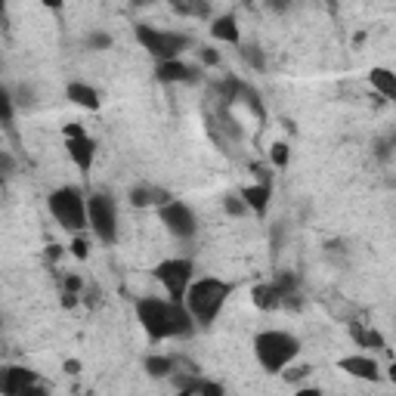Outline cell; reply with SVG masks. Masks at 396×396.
<instances>
[{
	"mask_svg": "<svg viewBox=\"0 0 396 396\" xmlns=\"http://www.w3.org/2000/svg\"><path fill=\"white\" fill-rule=\"evenodd\" d=\"M229 291L233 288L220 279H198L189 285V291H186V310L192 313L196 322L207 325V322H214V316L223 310Z\"/></svg>",
	"mask_w": 396,
	"mask_h": 396,
	"instance_id": "6da1fadb",
	"label": "cell"
},
{
	"mask_svg": "<svg viewBox=\"0 0 396 396\" xmlns=\"http://www.w3.org/2000/svg\"><path fill=\"white\" fill-rule=\"evenodd\" d=\"M254 353L266 371H279L301 353V341L285 332H264L254 338Z\"/></svg>",
	"mask_w": 396,
	"mask_h": 396,
	"instance_id": "7a4b0ae2",
	"label": "cell"
},
{
	"mask_svg": "<svg viewBox=\"0 0 396 396\" xmlns=\"http://www.w3.org/2000/svg\"><path fill=\"white\" fill-rule=\"evenodd\" d=\"M50 211L59 223H62L65 229H71V233H78V229H84L87 223V205L81 201V192L78 189H56L53 196H50Z\"/></svg>",
	"mask_w": 396,
	"mask_h": 396,
	"instance_id": "3957f363",
	"label": "cell"
},
{
	"mask_svg": "<svg viewBox=\"0 0 396 396\" xmlns=\"http://www.w3.org/2000/svg\"><path fill=\"white\" fill-rule=\"evenodd\" d=\"M174 310L177 303H164V301H155V297H146V301L137 303V316L143 328L152 338H174Z\"/></svg>",
	"mask_w": 396,
	"mask_h": 396,
	"instance_id": "277c9868",
	"label": "cell"
},
{
	"mask_svg": "<svg viewBox=\"0 0 396 396\" xmlns=\"http://www.w3.org/2000/svg\"><path fill=\"white\" fill-rule=\"evenodd\" d=\"M137 41L143 43L152 56H158L161 62H174L177 56L186 50V34H174V32H155V28L137 25Z\"/></svg>",
	"mask_w": 396,
	"mask_h": 396,
	"instance_id": "5b68a950",
	"label": "cell"
},
{
	"mask_svg": "<svg viewBox=\"0 0 396 396\" xmlns=\"http://www.w3.org/2000/svg\"><path fill=\"white\" fill-rule=\"evenodd\" d=\"M158 282L168 288L170 294V303H186V291H189V282H192V264L189 260H164V264L155 270Z\"/></svg>",
	"mask_w": 396,
	"mask_h": 396,
	"instance_id": "8992f818",
	"label": "cell"
},
{
	"mask_svg": "<svg viewBox=\"0 0 396 396\" xmlns=\"http://www.w3.org/2000/svg\"><path fill=\"white\" fill-rule=\"evenodd\" d=\"M87 220H90L93 233L102 238V242H115L118 235V217H115V201L109 196H93L90 205H87Z\"/></svg>",
	"mask_w": 396,
	"mask_h": 396,
	"instance_id": "52a82bcc",
	"label": "cell"
},
{
	"mask_svg": "<svg viewBox=\"0 0 396 396\" xmlns=\"http://www.w3.org/2000/svg\"><path fill=\"white\" fill-rule=\"evenodd\" d=\"M161 220L168 223V229L174 235H180V238H189V235H196V214H192V207H186L183 201H170V205H164L161 207Z\"/></svg>",
	"mask_w": 396,
	"mask_h": 396,
	"instance_id": "ba28073f",
	"label": "cell"
},
{
	"mask_svg": "<svg viewBox=\"0 0 396 396\" xmlns=\"http://www.w3.org/2000/svg\"><path fill=\"white\" fill-rule=\"evenodd\" d=\"M32 384H37V375L32 369H6L4 371V396H22Z\"/></svg>",
	"mask_w": 396,
	"mask_h": 396,
	"instance_id": "9c48e42d",
	"label": "cell"
},
{
	"mask_svg": "<svg viewBox=\"0 0 396 396\" xmlns=\"http://www.w3.org/2000/svg\"><path fill=\"white\" fill-rule=\"evenodd\" d=\"M69 155H71V161L78 164L81 170H90L93 168V155H96V143L90 137H78V139H69Z\"/></svg>",
	"mask_w": 396,
	"mask_h": 396,
	"instance_id": "30bf717a",
	"label": "cell"
},
{
	"mask_svg": "<svg viewBox=\"0 0 396 396\" xmlns=\"http://www.w3.org/2000/svg\"><path fill=\"white\" fill-rule=\"evenodd\" d=\"M341 369L353 378H362V381H378V365L371 356H347L341 360Z\"/></svg>",
	"mask_w": 396,
	"mask_h": 396,
	"instance_id": "8fae6325",
	"label": "cell"
},
{
	"mask_svg": "<svg viewBox=\"0 0 396 396\" xmlns=\"http://www.w3.org/2000/svg\"><path fill=\"white\" fill-rule=\"evenodd\" d=\"M158 78L168 81V84H192V81H196V69L183 65L180 59H174V62H158Z\"/></svg>",
	"mask_w": 396,
	"mask_h": 396,
	"instance_id": "7c38bea8",
	"label": "cell"
},
{
	"mask_svg": "<svg viewBox=\"0 0 396 396\" xmlns=\"http://www.w3.org/2000/svg\"><path fill=\"white\" fill-rule=\"evenodd\" d=\"M130 205L133 207H152V205H170V196L164 189H155V186H139V189L130 192Z\"/></svg>",
	"mask_w": 396,
	"mask_h": 396,
	"instance_id": "4fadbf2b",
	"label": "cell"
},
{
	"mask_svg": "<svg viewBox=\"0 0 396 396\" xmlns=\"http://www.w3.org/2000/svg\"><path fill=\"white\" fill-rule=\"evenodd\" d=\"M242 198H245V205H248L254 214H266L270 198H273V189H270V186H248V189L242 192Z\"/></svg>",
	"mask_w": 396,
	"mask_h": 396,
	"instance_id": "5bb4252c",
	"label": "cell"
},
{
	"mask_svg": "<svg viewBox=\"0 0 396 396\" xmlns=\"http://www.w3.org/2000/svg\"><path fill=\"white\" fill-rule=\"evenodd\" d=\"M251 297H254V306H257V310H279L282 306V291L273 285H257L251 291Z\"/></svg>",
	"mask_w": 396,
	"mask_h": 396,
	"instance_id": "9a60e30c",
	"label": "cell"
},
{
	"mask_svg": "<svg viewBox=\"0 0 396 396\" xmlns=\"http://www.w3.org/2000/svg\"><path fill=\"white\" fill-rule=\"evenodd\" d=\"M350 338H353L360 347H371V350H384V338L375 332V328H365L362 322H350Z\"/></svg>",
	"mask_w": 396,
	"mask_h": 396,
	"instance_id": "2e32d148",
	"label": "cell"
},
{
	"mask_svg": "<svg viewBox=\"0 0 396 396\" xmlns=\"http://www.w3.org/2000/svg\"><path fill=\"white\" fill-rule=\"evenodd\" d=\"M369 78H371V87H375L381 96H387V100H396V74H393L390 69H371Z\"/></svg>",
	"mask_w": 396,
	"mask_h": 396,
	"instance_id": "e0dca14e",
	"label": "cell"
},
{
	"mask_svg": "<svg viewBox=\"0 0 396 396\" xmlns=\"http://www.w3.org/2000/svg\"><path fill=\"white\" fill-rule=\"evenodd\" d=\"M69 100L74 106H84V109H100V93L87 84H69Z\"/></svg>",
	"mask_w": 396,
	"mask_h": 396,
	"instance_id": "ac0fdd59",
	"label": "cell"
},
{
	"mask_svg": "<svg viewBox=\"0 0 396 396\" xmlns=\"http://www.w3.org/2000/svg\"><path fill=\"white\" fill-rule=\"evenodd\" d=\"M211 34L217 37V41L238 43V25H235V19H233V16H220V19H214Z\"/></svg>",
	"mask_w": 396,
	"mask_h": 396,
	"instance_id": "d6986e66",
	"label": "cell"
},
{
	"mask_svg": "<svg viewBox=\"0 0 396 396\" xmlns=\"http://www.w3.org/2000/svg\"><path fill=\"white\" fill-rule=\"evenodd\" d=\"M146 371L152 378H168V375H174V360H168V356H149Z\"/></svg>",
	"mask_w": 396,
	"mask_h": 396,
	"instance_id": "ffe728a7",
	"label": "cell"
},
{
	"mask_svg": "<svg viewBox=\"0 0 396 396\" xmlns=\"http://www.w3.org/2000/svg\"><path fill=\"white\" fill-rule=\"evenodd\" d=\"M270 161L275 164V168H285V164H288V146H285V143H273Z\"/></svg>",
	"mask_w": 396,
	"mask_h": 396,
	"instance_id": "44dd1931",
	"label": "cell"
},
{
	"mask_svg": "<svg viewBox=\"0 0 396 396\" xmlns=\"http://www.w3.org/2000/svg\"><path fill=\"white\" fill-rule=\"evenodd\" d=\"M223 205H226V211L233 214V217H242L245 211H248V205H245L242 196H226V201H223Z\"/></svg>",
	"mask_w": 396,
	"mask_h": 396,
	"instance_id": "7402d4cb",
	"label": "cell"
},
{
	"mask_svg": "<svg viewBox=\"0 0 396 396\" xmlns=\"http://www.w3.org/2000/svg\"><path fill=\"white\" fill-rule=\"evenodd\" d=\"M174 10L177 13H189V16H207L211 6H207V4H174Z\"/></svg>",
	"mask_w": 396,
	"mask_h": 396,
	"instance_id": "603a6c76",
	"label": "cell"
},
{
	"mask_svg": "<svg viewBox=\"0 0 396 396\" xmlns=\"http://www.w3.org/2000/svg\"><path fill=\"white\" fill-rule=\"evenodd\" d=\"M242 56H245V62H251L254 69H264V53H260L257 47H245L242 50Z\"/></svg>",
	"mask_w": 396,
	"mask_h": 396,
	"instance_id": "cb8c5ba5",
	"label": "cell"
},
{
	"mask_svg": "<svg viewBox=\"0 0 396 396\" xmlns=\"http://www.w3.org/2000/svg\"><path fill=\"white\" fill-rule=\"evenodd\" d=\"M0 106H4V124L10 127L13 124V100H10V93H0Z\"/></svg>",
	"mask_w": 396,
	"mask_h": 396,
	"instance_id": "d4e9b609",
	"label": "cell"
},
{
	"mask_svg": "<svg viewBox=\"0 0 396 396\" xmlns=\"http://www.w3.org/2000/svg\"><path fill=\"white\" fill-rule=\"evenodd\" d=\"M198 396H223V387L214 384V381H205V384L198 387Z\"/></svg>",
	"mask_w": 396,
	"mask_h": 396,
	"instance_id": "484cf974",
	"label": "cell"
},
{
	"mask_svg": "<svg viewBox=\"0 0 396 396\" xmlns=\"http://www.w3.org/2000/svg\"><path fill=\"white\" fill-rule=\"evenodd\" d=\"M306 375H310V365H294V369L285 371V381H301Z\"/></svg>",
	"mask_w": 396,
	"mask_h": 396,
	"instance_id": "4316f807",
	"label": "cell"
},
{
	"mask_svg": "<svg viewBox=\"0 0 396 396\" xmlns=\"http://www.w3.org/2000/svg\"><path fill=\"white\" fill-rule=\"evenodd\" d=\"M71 251H74V257L84 260V257H87V242H84V238H74V242H71Z\"/></svg>",
	"mask_w": 396,
	"mask_h": 396,
	"instance_id": "83f0119b",
	"label": "cell"
},
{
	"mask_svg": "<svg viewBox=\"0 0 396 396\" xmlns=\"http://www.w3.org/2000/svg\"><path fill=\"white\" fill-rule=\"evenodd\" d=\"M201 59H205V65H217V62H220V56H217L211 47H201Z\"/></svg>",
	"mask_w": 396,
	"mask_h": 396,
	"instance_id": "f1b7e54d",
	"label": "cell"
},
{
	"mask_svg": "<svg viewBox=\"0 0 396 396\" xmlns=\"http://www.w3.org/2000/svg\"><path fill=\"white\" fill-rule=\"evenodd\" d=\"M65 137H69V139L84 137V127H81V124H69V127H65Z\"/></svg>",
	"mask_w": 396,
	"mask_h": 396,
	"instance_id": "f546056e",
	"label": "cell"
},
{
	"mask_svg": "<svg viewBox=\"0 0 396 396\" xmlns=\"http://www.w3.org/2000/svg\"><path fill=\"white\" fill-rule=\"evenodd\" d=\"M22 396H50V393H47V387H41V384H32V387H28V390L22 393Z\"/></svg>",
	"mask_w": 396,
	"mask_h": 396,
	"instance_id": "4dcf8cb0",
	"label": "cell"
},
{
	"mask_svg": "<svg viewBox=\"0 0 396 396\" xmlns=\"http://www.w3.org/2000/svg\"><path fill=\"white\" fill-rule=\"evenodd\" d=\"M90 43H93V47H109V34H93Z\"/></svg>",
	"mask_w": 396,
	"mask_h": 396,
	"instance_id": "1f68e13d",
	"label": "cell"
},
{
	"mask_svg": "<svg viewBox=\"0 0 396 396\" xmlns=\"http://www.w3.org/2000/svg\"><path fill=\"white\" fill-rule=\"evenodd\" d=\"M65 371H69V375H78V371H81V362H78V360H69V362H65Z\"/></svg>",
	"mask_w": 396,
	"mask_h": 396,
	"instance_id": "d6a6232c",
	"label": "cell"
},
{
	"mask_svg": "<svg viewBox=\"0 0 396 396\" xmlns=\"http://www.w3.org/2000/svg\"><path fill=\"white\" fill-rule=\"evenodd\" d=\"M297 396H322V393L313 390V387H303V390H297Z\"/></svg>",
	"mask_w": 396,
	"mask_h": 396,
	"instance_id": "836d02e7",
	"label": "cell"
},
{
	"mask_svg": "<svg viewBox=\"0 0 396 396\" xmlns=\"http://www.w3.org/2000/svg\"><path fill=\"white\" fill-rule=\"evenodd\" d=\"M390 381H393V384H396V362L390 365Z\"/></svg>",
	"mask_w": 396,
	"mask_h": 396,
	"instance_id": "e575fe53",
	"label": "cell"
}]
</instances>
